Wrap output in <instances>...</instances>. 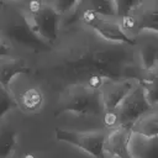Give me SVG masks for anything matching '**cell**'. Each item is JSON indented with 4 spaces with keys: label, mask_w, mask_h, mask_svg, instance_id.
Masks as SVG:
<instances>
[{
    "label": "cell",
    "mask_w": 158,
    "mask_h": 158,
    "mask_svg": "<svg viewBox=\"0 0 158 158\" xmlns=\"http://www.w3.org/2000/svg\"><path fill=\"white\" fill-rule=\"evenodd\" d=\"M107 131H77L67 128H56L54 135L59 142L74 146L80 151L88 153L93 158H105L104 142Z\"/></svg>",
    "instance_id": "5"
},
{
    "label": "cell",
    "mask_w": 158,
    "mask_h": 158,
    "mask_svg": "<svg viewBox=\"0 0 158 158\" xmlns=\"http://www.w3.org/2000/svg\"><path fill=\"white\" fill-rule=\"evenodd\" d=\"M31 72L27 60L19 56L0 58V85L10 90V85L17 75Z\"/></svg>",
    "instance_id": "12"
},
{
    "label": "cell",
    "mask_w": 158,
    "mask_h": 158,
    "mask_svg": "<svg viewBox=\"0 0 158 158\" xmlns=\"http://www.w3.org/2000/svg\"><path fill=\"white\" fill-rule=\"evenodd\" d=\"M44 56L49 59V69L58 77L73 79L69 84L85 83L93 75L139 83L144 73L135 46L105 41L81 25L59 33L52 51Z\"/></svg>",
    "instance_id": "1"
},
{
    "label": "cell",
    "mask_w": 158,
    "mask_h": 158,
    "mask_svg": "<svg viewBox=\"0 0 158 158\" xmlns=\"http://www.w3.org/2000/svg\"><path fill=\"white\" fill-rule=\"evenodd\" d=\"M90 30H93L99 37L109 42L128 44V46L136 44L135 40L127 36L125 31L121 28L117 19H105V17L98 16L95 22L91 25Z\"/></svg>",
    "instance_id": "10"
},
{
    "label": "cell",
    "mask_w": 158,
    "mask_h": 158,
    "mask_svg": "<svg viewBox=\"0 0 158 158\" xmlns=\"http://www.w3.org/2000/svg\"><path fill=\"white\" fill-rule=\"evenodd\" d=\"M104 111L100 90L83 83L68 84L59 94L56 105V115L70 112L83 116H102Z\"/></svg>",
    "instance_id": "3"
},
{
    "label": "cell",
    "mask_w": 158,
    "mask_h": 158,
    "mask_svg": "<svg viewBox=\"0 0 158 158\" xmlns=\"http://www.w3.org/2000/svg\"><path fill=\"white\" fill-rule=\"evenodd\" d=\"M126 158H130V157H126Z\"/></svg>",
    "instance_id": "22"
},
{
    "label": "cell",
    "mask_w": 158,
    "mask_h": 158,
    "mask_svg": "<svg viewBox=\"0 0 158 158\" xmlns=\"http://www.w3.org/2000/svg\"><path fill=\"white\" fill-rule=\"evenodd\" d=\"M137 84L138 81L133 79H118L105 83L100 89V95L105 110L104 112L115 111Z\"/></svg>",
    "instance_id": "8"
},
{
    "label": "cell",
    "mask_w": 158,
    "mask_h": 158,
    "mask_svg": "<svg viewBox=\"0 0 158 158\" xmlns=\"http://www.w3.org/2000/svg\"><path fill=\"white\" fill-rule=\"evenodd\" d=\"M139 84L143 86L146 99L148 104L153 107L158 105V77H151L144 78L139 81Z\"/></svg>",
    "instance_id": "18"
},
{
    "label": "cell",
    "mask_w": 158,
    "mask_h": 158,
    "mask_svg": "<svg viewBox=\"0 0 158 158\" xmlns=\"http://www.w3.org/2000/svg\"><path fill=\"white\" fill-rule=\"evenodd\" d=\"M127 154L130 158H158V137L131 133Z\"/></svg>",
    "instance_id": "13"
},
{
    "label": "cell",
    "mask_w": 158,
    "mask_h": 158,
    "mask_svg": "<svg viewBox=\"0 0 158 158\" xmlns=\"http://www.w3.org/2000/svg\"><path fill=\"white\" fill-rule=\"evenodd\" d=\"M17 146V132L9 125L0 126V158H10Z\"/></svg>",
    "instance_id": "16"
},
{
    "label": "cell",
    "mask_w": 158,
    "mask_h": 158,
    "mask_svg": "<svg viewBox=\"0 0 158 158\" xmlns=\"http://www.w3.org/2000/svg\"><path fill=\"white\" fill-rule=\"evenodd\" d=\"M152 106L148 104L143 86L138 83L133 90L123 99V101L117 106L115 111H111L115 125L117 126H132V123L138 120L142 115L149 111Z\"/></svg>",
    "instance_id": "6"
},
{
    "label": "cell",
    "mask_w": 158,
    "mask_h": 158,
    "mask_svg": "<svg viewBox=\"0 0 158 158\" xmlns=\"http://www.w3.org/2000/svg\"><path fill=\"white\" fill-rule=\"evenodd\" d=\"M88 9L94 11L100 17L105 19H117L118 9L117 0H89L85 1Z\"/></svg>",
    "instance_id": "17"
},
{
    "label": "cell",
    "mask_w": 158,
    "mask_h": 158,
    "mask_svg": "<svg viewBox=\"0 0 158 158\" xmlns=\"http://www.w3.org/2000/svg\"><path fill=\"white\" fill-rule=\"evenodd\" d=\"M0 37L14 49L20 48L41 56L53 48L30 28L16 1L0 2Z\"/></svg>",
    "instance_id": "2"
},
{
    "label": "cell",
    "mask_w": 158,
    "mask_h": 158,
    "mask_svg": "<svg viewBox=\"0 0 158 158\" xmlns=\"http://www.w3.org/2000/svg\"><path fill=\"white\" fill-rule=\"evenodd\" d=\"M130 14L136 20L137 35L142 31L158 32V0H137Z\"/></svg>",
    "instance_id": "11"
},
{
    "label": "cell",
    "mask_w": 158,
    "mask_h": 158,
    "mask_svg": "<svg viewBox=\"0 0 158 158\" xmlns=\"http://www.w3.org/2000/svg\"><path fill=\"white\" fill-rule=\"evenodd\" d=\"M17 107L14 94L0 85V121L14 109Z\"/></svg>",
    "instance_id": "19"
},
{
    "label": "cell",
    "mask_w": 158,
    "mask_h": 158,
    "mask_svg": "<svg viewBox=\"0 0 158 158\" xmlns=\"http://www.w3.org/2000/svg\"><path fill=\"white\" fill-rule=\"evenodd\" d=\"M135 48L139 65L144 72L157 67L158 59V32L142 31L135 37Z\"/></svg>",
    "instance_id": "7"
},
{
    "label": "cell",
    "mask_w": 158,
    "mask_h": 158,
    "mask_svg": "<svg viewBox=\"0 0 158 158\" xmlns=\"http://www.w3.org/2000/svg\"><path fill=\"white\" fill-rule=\"evenodd\" d=\"M15 96V95H14ZM17 107L26 114H35L40 111L44 104V94L38 86H27L17 96H15Z\"/></svg>",
    "instance_id": "14"
},
{
    "label": "cell",
    "mask_w": 158,
    "mask_h": 158,
    "mask_svg": "<svg viewBox=\"0 0 158 158\" xmlns=\"http://www.w3.org/2000/svg\"><path fill=\"white\" fill-rule=\"evenodd\" d=\"M12 56H16L15 49H14L7 42H5V41L0 37V58H4V57H12Z\"/></svg>",
    "instance_id": "20"
},
{
    "label": "cell",
    "mask_w": 158,
    "mask_h": 158,
    "mask_svg": "<svg viewBox=\"0 0 158 158\" xmlns=\"http://www.w3.org/2000/svg\"><path fill=\"white\" fill-rule=\"evenodd\" d=\"M130 126H117L109 130L104 142V156L105 158H126L127 146L131 137Z\"/></svg>",
    "instance_id": "9"
},
{
    "label": "cell",
    "mask_w": 158,
    "mask_h": 158,
    "mask_svg": "<svg viewBox=\"0 0 158 158\" xmlns=\"http://www.w3.org/2000/svg\"><path fill=\"white\" fill-rule=\"evenodd\" d=\"M30 28L46 43L54 46L59 37V14L49 1H16Z\"/></svg>",
    "instance_id": "4"
},
{
    "label": "cell",
    "mask_w": 158,
    "mask_h": 158,
    "mask_svg": "<svg viewBox=\"0 0 158 158\" xmlns=\"http://www.w3.org/2000/svg\"><path fill=\"white\" fill-rule=\"evenodd\" d=\"M131 131L146 137H158V105L136 120L131 126Z\"/></svg>",
    "instance_id": "15"
},
{
    "label": "cell",
    "mask_w": 158,
    "mask_h": 158,
    "mask_svg": "<svg viewBox=\"0 0 158 158\" xmlns=\"http://www.w3.org/2000/svg\"><path fill=\"white\" fill-rule=\"evenodd\" d=\"M22 158H37V157H36L33 153H30V152H28V153H25V154L22 156Z\"/></svg>",
    "instance_id": "21"
}]
</instances>
